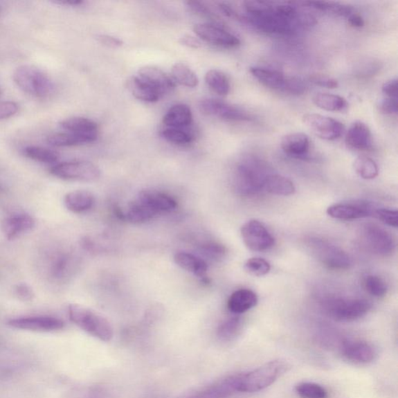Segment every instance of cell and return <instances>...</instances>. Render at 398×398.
Here are the masks:
<instances>
[{"label":"cell","mask_w":398,"mask_h":398,"mask_svg":"<svg viewBox=\"0 0 398 398\" xmlns=\"http://www.w3.org/2000/svg\"><path fill=\"white\" fill-rule=\"evenodd\" d=\"M273 174L267 163L249 157L238 164L233 179L236 192L242 197H249L264 191L265 181Z\"/></svg>","instance_id":"1"},{"label":"cell","mask_w":398,"mask_h":398,"mask_svg":"<svg viewBox=\"0 0 398 398\" xmlns=\"http://www.w3.org/2000/svg\"><path fill=\"white\" fill-rule=\"evenodd\" d=\"M289 369V363L279 359L265 363L246 374H241L239 392L254 393L267 388L285 374Z\"/></svg>","instance_id":"2"},{"label":"cell","mask_w":398,"mask_h":398,"mask_svg":"<svg viewBox=\"0 0 398 398\" xmlns=\"http://www.w3.org/2000/svg\"><path fill=\"white\" fill-rule=\"evenodd\" d=\"M69 319L80 329L103 342H110L114 331L110 322L92 309L73 303L69 306Z\"/></svg>","instance_id":"3"},{"label":"cell","mask_w":398,"mask_h":398,"mask_svg":"<svg viewBox=\"0 0 398 398\" xmlns=\"http://www.w3.org/2000/svg\"><path fill=\"white\" fill-rule=\"evenodd\" d=\"M12 78L21 91L35 98H48L55 90L53 80L42 69L35 66H19Z\"/></svg>","instance_id":"4"},{"label":"cell","mask_w":398,"mask_h":398,"mask_svg":"<svg viewBox=\"0 0 398 398\" xmlns=\"http://www.w3.org/2000/svg\"><path fill=\"white\" fill-rule=\"evenodd\" d=\"M263 8L257 14L246 17V20L264 33L280 35L296 33L298 25L278 15L274 3L265 2Z\"/></svg>","instance_id":"5"},{"label":"cell","mask_w":398,"mask_h":398,"mask_svg":"<svg viewBox=\"0 0 398 398\" xmlns=\"http://www.w3.org/2000/svg\"><path fill=\"white\" fill-rule=\"evenodd\" d=\"M323 309L334 320L351 322L368 314L371 303L364 299H328L323 302Z\"/></svg>","instance_id":"6"},{"label":"cell","mask_w":398,"mask_h":398,"mask_svg":"<svg viewBox=\"0 0 398 398\" xmlns=\"http://www.w3.org/2000/svg\"><path fill=\"white\" fill-rule=\"evenodd\" d=\"M307 245L313 255L327 268L345 270L352 265L351 258L345 251L324 239L309 238Z\"/></svg>","instance_id":"7"},{"label":"cell","mask_w":398,"mask_h":398,"mask_svg":"<svg viewBox=\"0 0 398 398\" xmlns=\"http://www.w3.org/2000/svg\"><path fill=\"white\" fill-rule=\"evenodd\" d=\"M56 178L69 181H93L101 172L96 164L89 161H72L57 164L50 170Z\"/></svg>","instance_id":"8"},{"label":"cell","mask_w":398,"mask_h":398,"mask_svg":"<svg viewBox=\"0 0 398 398\" xmlns=\"http://www.w3.org/2000/svg\"><path fill=\"white\" fill-rule=\"evenodd\" d=\"M241 233L246 247L252 251H265L275 244V239L266 227L255 219L245 223L242 226Z\"/></svg>","instance_id":"9"},{"label":"cell","mask_w":398,"mask_h":398,"mask_svg":"<svg viewBox=\"0 0 398 398\" xmlns=\"http://www.w3.org/2000/svg\"><path fill=\"white\" fill-rule=\"evenodd\" d=\"M302 122L315 136L325 141H336L345 131L342 123L319 114H307L302 117Z\"/></svg>","instance_id":"10"},{"label":"cell","mask_w":398,"mask_h":398,"mask_svg":"<svg viewBox=\"0 0 398 398\" xmlns=\"http://www.w3.org/2000/svg\"><path fill=\"white\" fill-rule=\"evenodd\" d=\"M362 239L368 248L374 254L388 256L393 254L396 244L389 232L374 224H368L362 230Z\"/></svg>","instance_id":"11"},{"label":"cell","mask_w":398,"mask_h":398,"mask_svg":"<svg viewBox=\"0 0 398 398\" xmlns=\"http://www.w3.org/2000/svg\"><path fill=\"white\" fill-rule=\"evenodd\" d=\"M194 33L199 39L214 46L224 48H236L241 46V41L237 36L210 23L195 25Z\"/></svg>","instance_id":"12"},{"label":"cell","mask_w":398,"mask_h":398,"mask_svg":"<svg viewBox=\"0 0 398 398\" xmlns=\"http://www.w3.org/2000/svg\"><path fill=\"white\" fill-rule=\"evenodd\" d=\"M199 109L206 116L217 117L226 121L243 122L251 120L247 112L218 99L207 98L201 100Z\"/></svg>","instance_id":"13"},{"label":"cell","mask_w":398,"mask_h":398,"mask_svg":"<svg viewBox=\"0 0 398 398\" xmlns=\"http://www.w3.org/2000/svg\"><path fill=\"white\" fill-rule=\"evenodd\" d=\"M377 208L368 201L346 202L328 207L327 213L334 219L353 220L374 217Z\"/></svg>","instance_id":"14"},{"label":"cell","mask_w":398,"mask_h":398,"mask_svg":"<svg viewBox=\"0 0 398 398\" xmlns=\"http://www.w3.org/2000/svg\"><path fill=\"white\" fill-rule=\"evenodd\" d=\"M8 325L16 329L36 332H57L62 330L65 326L62 320L48 316L11 319L8 322Z\"/></svg>","instance_id":"15"},{"label":"cell","mask_w":398,"mask_h":398,"mask_svg":"<svg viewBox=\"0 0 398 398\" xmlns=\"http://www.w3.org/2000/svg\"><path fill=\"white\" fill-rule=\"evenodd\" d=\"M342 355L349 361L359 363H370L376 359L377 351L375 347L369 343L360 340L345 341L341 345Z\"/></svg>","instance_id":"16"},{"label":"cell","mask_w":398,"mask_h":398,"mask_svg":"<svg viewBox=\"0 0 398 398\" xmlns=\"http://www.w3.org/2000/svg\"><path fill=\"white\" fill-rule=\"evenodd\" d=\"M241 374L226 377L185 398H228L239 392Z\"/></svg>","instance_id":"17"},{"label":"cell","mask_w":398,"mask_h":398,"mask_svg":"<svg viewBox=\"0 0 398 398\" xmlns=\"http://www.w3.org/2000/svg\"><path fill=\"white\" fill-rule=\"evenodd\" d=\"M35 219L27 213L12 215L3 219L1 224L5 237L12 241L34 228Z\"/></svg>","instance_id":"18"},{"label":"cell","mask_w":398,"mask_h":398,"mask_svg":"<svg viewBox=\"0 0 398 398\" xmlns=\"http://www.w3.org/2000/svg\"><path fill=\"white\" fill-rule=\"evenodd\" d=\"M60 127L67 132L83 137L90 143L96 142L98 137V124L93 120L83 117H73L63 120Z\"/></svg>","instance_id":"19"},{"label":"cell","mask_w":398,"mask_h":398,"mask_svg":"<svg viewBox=\"0 0 398 398\" xmlns=\"http://www.w3.org/2000/svg\"><path fill=\"white\" fill-rule=\"evenodd\" d=\"M138 75L154 87L161 97L174 90L175 83L172 78L159 68L152 66L142 67L138 71Z\"/></svg>","instance_id":"20"},{"label":"cell","mask_w":398,"mask_h":398,"mask_svg":"<svg viewBox=\"0 0 398 398\" xmlns=\"http://www.w3.org/2000/svg\"><path fill=\"white\" fill-rule=\"evenodd\" d=\"M174 262L183 270L197 276L201 282L208 283V264L204 259L186 251L177 252Z\"/></svg>","instance_id":"21"},{"label":"cell","mask_w":398,"mask_h":398,"mask_svg":"<svg viewBox=\"0 0 398 398\" xmlns=\"http://www.w3.org/2000/svg\"><path fill=\"white\" fill-rule=\"evenodd\" d=\"M345 143L354 150H370L372 147V140L368 125L360 121L353 123L347 131Z\"/></svg>","instance_id":"22"},{"label":"cell","mask_w":398,"mask_h":398,"mask_svg":"<svg viewBox=\"0 0 398 398\" xmlns=\"http://www.w3.org/2000/svg\"><path fill=\"white\" fill-rule=\"evenodd\" d=\"M281 147L284 153L290 156L305 158L311 149V141L302 132H293L282 138Z\"/></svg>","instance_id":"23"},{"label":"cell","mask_w":398,"mask_h":398,"mask_svg":"<svg viewBox=\"0 0 398 398\" xmlns=\"http://www.w3.org/2000/svg\"><path fill=\"white\" fill-rule=\"evenodd\" d=\"M193 123L192 112L187 105H173L163 118L164 127L188 129Z\"/></svg>","instance_id":"24"},{"label":"cell","mask_w":398,"mask_h":398,"mask_svg":"<svg viewBox=\"0 0 398 398\" xmlns=\"http://www.w3.org/2000/svg\"><path fill=\"white\" fill-rule=\"evenodd\" d=\"M137 197L143 201L157 215L172 212L178 206L174 198L161 192L145 190L138 193Z\"/></svg>","instance_id":"25"},{"label":"cell","mask_w":398,"mask_h":398,"mask_svg":"<svg viewBox=\"0 0 398 398\" xmlns=\"http://www.w3.org/2000/svg\"><path fill=\"white\" fill-rule=\"evenodd\" d=\"M117 214L120 218L132 224L147 222V221L154 218L157 215L150 206L138 197L130 202L125 211L118 210Z\"/></svg>","instance_id":"26"},{"label":"cell","mask_w":398,"mask_h":398,"mask_svg":"<svg viewBox=\"0 0 398 398\" xmlns=\"http://www.w3.org/2000/svg\"><path fill=\"white\" fill-rule=\"evenodd\" d=\"M257 296L248 289H241L233 293L227 302V307L233 314H241L255 307L257 303Z\"/></svg>","instance_id":"27"},{"label":"cell","mask_w":398,"mask_h":398,"mask_svg":"<svg viewBox=\"0 0 398 398\" xmlns=\"http://www.w3.org/2000/svg\"><path fill=\"white\" fill-rule=\"evenodd\" d=\"M126 87L132 96L136 99L143 101V102L155 103L162 98L160 93L154 87L138 75L129 79L126 83Z\"/></svg>","instance_id":"28"},{"label":"cell","mask_w":398,"mask_h":398,"mask_svg":"<svg viewBox=\"0 0 398 398\" xmlns=\"http://www.w3.org/2000/svg\"><path fill=\"white\" fill-rule=\"evenodd\" d=\"M96 202L94 195L89 191L75 190L66 195L65 206L74 213H81L90 210Z\"/></svg>","instance_id":"29"},{"label":"cell","mask_w":398,"mask_h":398,"mask_svg":"<svg viewBox=\"0 0 398 398\" xmlns=\"http://www.w3.org/2000/svg\"><path fill=\"white\" fill-rule=\"evenodd\" d=\"M250 73L264 86L282 91L287 78L280 71L267 68L251 67Z\"/></svg>","instance_id":"30"},{"label":"cell","mask_w":398,"mask_h":398,"mask_svg":"<svg viewBox=\"0 0 398 398\" xmlns=\"http://www.w3.org/2000/svg\"><path fill=\"white\" fill-rule=\"evenodd\" d=\"M264 191L275 195L288 197L294 194L296 188L293 183L286 177L273 173L265 181Z\"/></svg>","instance_id":"31"},{"label":"cell","mask_w":398,"mask_h":398,"mask_svg":"<svg viewBox=\"0 0 398 398\" xmlns=\"http://www.w3.org/2000/svg\"><path fill=\"white\" fill-rule=\"evenodd\" d=\"M312 100L319 109L327 111H342L348 106L346 100L336 94L318 93Z\"/></svg>","instance_id":"32"},{"label":"cell","mask_w":398,"mask_h":398,"mask_svg":"<svg viewBox=\"0 0 398 398\" xmlns=\"http://www.w3.org/2000/svg\"><path fill=\"white\" fill-rule=\"evenodd\" d=\"M172 78L174 83L189 88L197 87L199 84L197 73L190 67L182 62H177L173 66Z\"/></svg>","instance_id":"33"},{"label":"cell","mask_w":398,"mask_h":398,"mask_svg":"<svg viewBox=\"0 0 398 398\" xmlns=\"http://www.w3.org/2000/svg\"><path fill=\"white\" fill-rule=\"evenodd\" d=\"M205 81L210 89L219 96H226L230 90V80L227 75L218 69H211L205 75Z\"/></svg>","instance_id":"34"},{"label":"cell","mask_w":398,"mask_h":398,"mask_svg":"<svg viewBox=\"0 0 398 398\" xmlns=\"http://www.w3.org/2000/svg\"><path fill=\"white\" fill-rule=\"evenodd\" d=\"M162 137L168 142L178 145V146H187L194 141V134L190 128L176 129L164 127L161 132Z\"/></svg>","instance_id":"35"},{"label":"cell","mask_w":398,"mask_h":398,"mask_svg":"<svg viewBox=\"0 0 398 398\" xmlns=\"http://www.w3.org/2000/svg\"><path fill=\"white\" fill-rule=\"evenodd\" d=\"M47 142L51 146L56 147L80 146V145L90 143L86 138L67 132L49 136L47 138Z\"/></svg>","instance_id":"36"},{"label":"cell","mask_w":398,"mask_h":398,"mask_svg":"<svg viewBox=\"0 0 398 398\" xmlns=\"http://www.w3.org/2000/svg\"><path fill=\"white\" fill-rule=\"evenodd\" d=\"M24 154L31 160L45 163H54L60 159L56 151L41 147H28L24 150Z\"/></svg>","instance_id":"37"},{"label":"cell","mask_w":398,"mask_h":398,"mask_svg":"<svg viewBox=\"0 0 398 398\" xmlns=\"http://www.w3.org/2000/svg\"><path fill=\"white\" fill-rule=\"evenodd\" d=\"M356 172L365 180L374 179L379 173L378 167L374 160L366 156H359L354 162Z\"/></svg>","instance_id":"38"},{"label":"cell","mask_w":398,"mask_h":398,"mask_svg":"<svg viewBox=\"0 0 398 398\" xmlns=\"http://www.w3.org/2000/svg\"><path fill=\"white\" fill-rule=\"evenodd\" d=\"M242 328V320L238 317L225 320L218 328V336L224 341L235 338Z\"/></svg>","instance_id":"39"},{"label":"cell","mask_w":398,"mask_h":398,"mask_svg":"<svg viewBox=\"0 0 398 398\" xmlns=\"http://www.w3.org/2000/svg\"><path fill=\"white\" fill-rule=\"evenodd\" d=\"M296 393L302 398H327L328 393L326 389L321 385L302 382L296 386Z\"/></svg>","instance_id":"40"},{"label":"cell","mask_w":398,"mask_h":398,"mask_svg":"<svg viewBox=\"0 0 398 398\" xmlns=\"http://www.w3.org/2000/svg\"><path fill=\"white\" fill-rule=\"evenodd\" d=\"M364 285L368 293L375 298H383L388 292V287L381 277L368 275L365 277Z\"/></svg>","instance_id":"41"},{"label":"cell","mask_w":398,"mask_h":398,"mask_svg":"<svg viewBox=\"0 0 398 398\" xmlns=\"http://www.w3.org/2000/svg\"><path fill=\"white\" fill-rule=\"evenodd\" d=\"M246 271L255 276L267 275L271 270V265L262 257H252L244 264Z\"/></svg>","instance_id":"42"},{"label":"cell","mask_w":398,"mask_h":398,"mask_svg":"<svg viewBox=\"0 0 398 398\" xmlns=\"http://www.w3.org/2000/svg\"><path fill=\"white\" fill-rule=\"evenodd\" d=\"M200 252L202 255L214 262L223 260L226 255L224 246L217 243H207L202 245Z\"/></svg>","instance_id":"43"},{"label":"cell","mask_w":398,"mask_h":398,"mask_svg":"<svg viewBox=\"0 0 398 398\" xmlns=\"http://www.w3.org/2000/svg\"><path fill=\"white\" fill-rule=\"evenodd\" d=\"M374 217L380 219L382 223L391 227L398 226V212L397 210H390V208H377Z\"/></svg>","instance_id":"44"},{"label":"cell","mask_w":398,"mask_h":398,"mask_svg":"<svg viewBox=\"0 0 398 398\" xmlns=\"http://www.w3.org/2000/svg\"><path fill=\"white\" fill-rule=\"evenodd\" d=\"M69 259L66 255H60L57 257L53 262L52 266H51V275L55 279H62L65 276L67 269Z\"/></svg>","instance_id":"45"},{"label":"cell","mask_w":398,"mask_h":398,"mask_svg":"<svg viewBox=\"0 0 398 398\" xmlns=\"http://www.w3.org/2000/svg\"><path fill=\"white\" fill-rule=\"evenodd\" d=\"M307 88V84L300 78H287L282 91L293 94V96H300L306 92Z\"/></svg>","instance_id":"46"},{"label":"cell","mask_w":398,"mask_h":398,"mask_svg":"<svg viewBox=\"0 0 398 398\" xmlns=\"http://www.w3.org/2000/svg\"><path fill=\"white\" fill-rule=\"evenodd\" d=\"M187 6L195 14L208 19L213 22V24H217L218 21L217 17L210 10L204 3L200 2H187Z\"/></svg>","instance_id":"47"},{"label":"cell","mask_w":398,"mask_h":398,"mask_svg":"<svg viewBox=\"0 0 398 398\" xmlns=\"http://www.w3.org/2000/svg\"><path fill=\"white\" fill-rule=\"evenodd\" d=\"M309 81L314 85L328 88V89H336L338 87V82L326 75L314 74L309 77Z\"/></svg>","instance_id":"48"},{"label":"cell","mask_w":398,"mask_h":398,"mask_svg":"<svg viewBox=\"0 0 398 398\" xmlns=\"http://www.w3.org/2000/svg\"><path fill=\"white\" fill-rule=\"evenodd\" d=\"M15 295L19 300L24 302L33 300L35 296L33 289L24 282L17 284L15 287Z\"/></svg>","instance_id":"49"},{"label":"cell","mask_w":398,"mask_h":398,"mask_svg":"<svg viewBox=\"0 0 398 398\" xmlns=\"http://www.w3.org/2000/svg\"><path fill=\"white\" fill-rule=\"evenodd\" d=\"M19 105L12 101H0V120L8 119L16 115Z\"/></svg>","instance_id":"50"},{"label":"cell","mask_w":398,"mask_h":398,"mask_svg":"<svg viewBox=\"0 0 398 398\" xmlns=\"http://www.w3.org/2000/svg\"><path fill=\"white\" fill-rule=\"evenodd\" d=\"M380 110L386 115H397L398 112V101L395 98H385L380 104Z\"/></svg>","instance_id":"51"},{"label":"cell","mask_w":398,"mask_h":398,"mask_svg":"<svg viewBox=\"0 0 398 398\" xmlns=\"http://www.w3.org/2000/svg\"><path fill=\"white\" fill-rule=\"evenodd\" d=\"M382 91L389 98L397 99L398 82L397 79H393L385 83L382 86Z\"/></svg>","instance_id":"52"},{"label":"cell","mask_w":398,"mask_h":398,"mask_svg":"<svg viewBox=\"0 0 398 398\" xmlns=\"http://www.w3.org/2000/svg\"><path fill=\"white\" fill-rule=\"evenodd\" d=\"M97 39L100 44L107 47L118 48L123 45V42L121 39L111 35H100L98 36Z\"/></svg>","instance_id":"53"},{"label":"cell","mask_w":398,"mask_h":398,"mask_svg":"<svg viewBox=\"0 0 398 398\" xmlns=\"http://www.w3.org/2000/svg\"><path fill=\"white\" fill-rule=\"evenodd\" d=\"M179 42L188 48L197 49L201 47V41L194 36L185 35L181 37Z\"/></svg>","instance_id":"54"},{"label":"cell","mask_w":398,"mask_h":398,"mask_svg":"<svg viewBox=\"0 0 398 398\" xmlns=\"http://www.w3.org/2000/svg\"><path fill=\"white\" fill-rule=\"evenodd\" d=\"M348 21L351 26L354 28H362L365 24L363 18L356 12L348 17Z\"/></svg>","instance_id":"55"},{"label":"cell","mask_w":398,"mask_h":398,"mask_svg":"<svg viewBox=\"0 0 398 398\" xmlns=\"http://www.w3.org/2000/svg\"><path fill=\"white\" fill-rule=\"evenodd\" d=\"M55 3L69 5V6H78L83 3L82 0H61V1H56Z\"/></svg>","instance_id":"56"},{"label":"cell","mask_w":398,"mask_h":398,"mask_svg":"<svg viewBox=\"0 0 398 398\" xmlns=\"http://www.w3.org/2000/svg\"><path fill=\"white\" fill-rule=\"evenodd\" d=\"M3 191H4L3 188L1 186H0V194L3 193Z\"/></svg>","instance_id":"57"},{"label":"cell","mask_w":398,"mask_h":398,"mask_svg":"<svg viewBox=\"0 0 398 398\" xmlns=\"http://www.w3.org/2000/svg\"><path fill=\"white\" fill-rule=\"evenodd\" d=\"M2 94H3V91L1 89V87H0V98H1Z\"/></svg>","instance_id":"58"}]
</instances>
